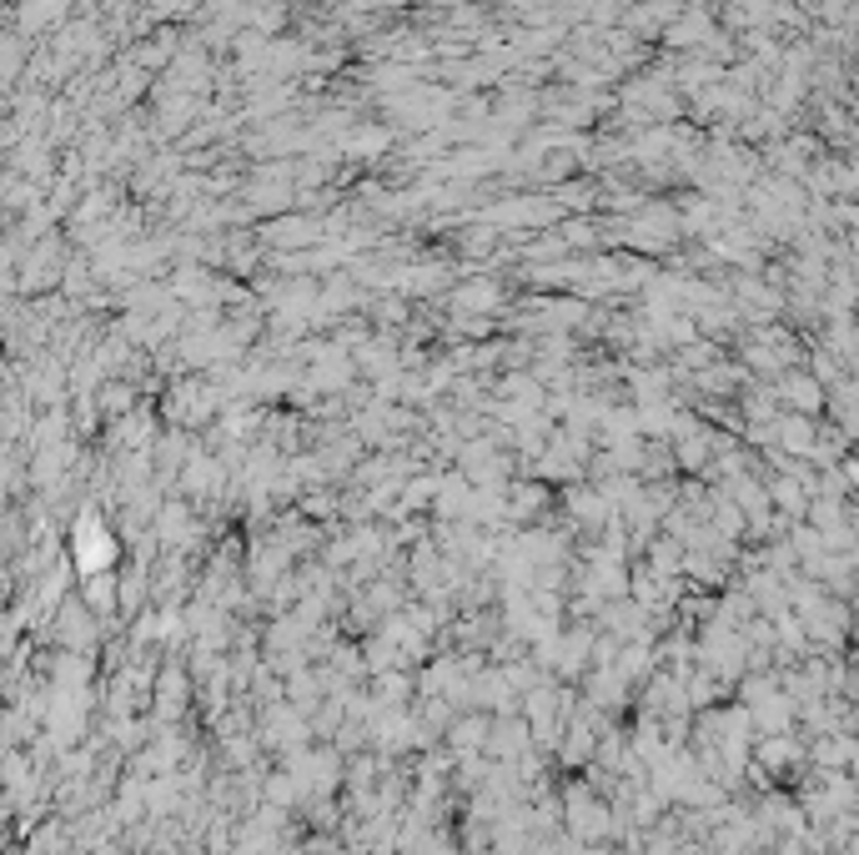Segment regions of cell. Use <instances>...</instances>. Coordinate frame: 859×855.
Here are the masks:
<instances>
[{"instance_id": "cell-2", "label": "cell", "mask_w": 859, "mask_h": 855, "mask_svg": "<svg viewBox=\"0 0 859 855\" xmlns=\"http://www.w3.org/2000/svg\"><path fill=\"white\" fill-rule=\"evenodd\" d=\"M774 403H784L789 413H804V418H814V413H824V388L814 383V378H784V388H769Z\"/></svg>"}, {"instance_id": "cell-1", "label": "cell", "mask_w": 859, "mask_h": 855, "mask_svg": "<svg viewBox=\"0 0 859 855\" xmlns=\"http://www.w3.org/2000/svg\"><path fill=\"white\" fill-rule=\"evenodd\" d=\"M71 544H76L71 554H76L81 574H106V569L116 563V554H121V544L111 538V528H106L101 519H81Z\"/></svg>"}]
</instances>
